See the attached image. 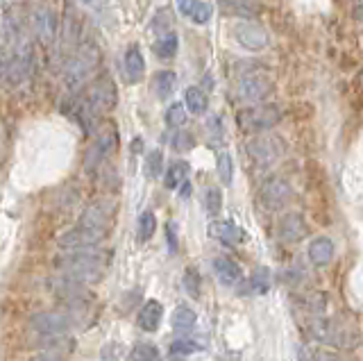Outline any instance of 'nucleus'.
Returning a JSON list of instances; mask_svg holds the SVG:
<instances>
[{
    "label": "nucleus",
    "instance_id": "473e14b6",
    "mask_svg": "<svg viewBox=\"0 0 363 361\" xmlns=\"http://www.w3.org/2000/svg\"><path fill=\"white\" fill-rule=\"evenodd\" d=\"M182 282H184V291H187L191 298H200V286H202V279H200V272L196 268H187Z\"/></svg>",
    "mask_w": 363,
    "mask_h": 361
},
{
    "label": "nucleus",
    "instance_id": "9d476101",
    "mask_svg": "<svg viewBox=\"0 0 363 361\" xmlns=\"http://www.w3.org/2000/svg\"><path fill=\"white\" fill-rule=\"evenodd\" d=\"M107 237V232L102 230H93V227H84V225H75L73 230L59 237V248L64 250H75V248H93L102 243Z\"/></svg>",
    "mask_w": 363,
    "mask_h": 361
},
{
    "label": "nucleus",
    "instance_id": "f257e3e1",
    "mask_svg": "<svg viewBox=\"0 0 363 361\" xmlns=\"http://www.w3.org/2000/svg\"><path fill=\"white\" fill-rule=\"evenodd\" d=\"M107 264H109V253L98 248H75L69 255H62L55 259V266L62 270V275L82 284L98 282L107 268Z\"/></svg>",
    "mask_w": 363,
    "mask_h": 361
},
{
    "label": "nucleus",
    "instance_id": "ea45409f",
    "mask_svg": "<svg viewBox=\"0 0 363 361\" xmlns=\"http://www.w3.org/2000/svg\"><path fill=\"white\" fill-rule=\"evenodd\" d=\"M30 361H62V357H59V352H41V355L32 357Z\"/></svg>",
    "mask_w": 363,
    "mask_h": 361
},
{
    "label": "nucleus",
    "instance_id": "dca6fc26",
    "mask_svg": "<svg viewBox=\"0 0 363 361\" xmlns=\"http://www.w3.org/2000/svg\"><path fill=\"white\" fill-rule=\"evenodd\" d=\"M213 272H216V277L220 279V284H225V286L239 284L243 277L241 266L234 259H229V257H216V259H213Z\"/></svg>",
    "mask_w": 363,
    "mask_h": 361
},
{
    "label": "nucleus",
    "instance_id": "a878e982",
    "mask_svg": "<svg viewBox=\"0 0 363 361\" xmlns=\"http://www.w3.org/2000/svg\"><path fill=\"white\" fill-rule=\"evenodd\" d=\"M130 361H159V350L152 343H137L130 352Z\"/></svg>",
    "mask_w": 363,
    "mask_h": 361
},
{
    "label": "nucleus",
    "instance_id": "37998d69",
    "mask_svg": "<svg viewBox=\"0 0 363 361\" xmlns=\"http://www.w3.org/2000/svg\"><path fill=\"white\" fill-rule=\"evenodd\" d=\"M141 145H143V143H141V139L137 137V141H134V145H132V148H134V152H139V150H141Z\"/></svg>",
    "mask_w": 363,
    "mask_h": 361
},
{
    "label": "nucleus",
    "instance_id": "cd10ccee",
    "mask_svg": "<svg viewBox=\"0 0 363 361\" xmlns=\"http://www.w3.org/2000/svg\"><path fill=\"white\" fill-rule=\"evenodd\" d=\"M150 27L154 34H168L170 27H173V14H170V10H159L157 14H154V19L150 21Z\"/></svg>",
    "mask_w": 363,
    "mask_h": 361
},
{
    "label": "nucleus",
    "instance_id": "aec40b11",
    "mask_svg": "<svg viewBox=\"0 0 363 361\" xmlns=\"http://www.w3.org/2000/svg\"><path fill=\"white\" fill-rule=\"evenodd\" d=\"M220 3V10L229 16H241V19H255L259 14V3L257 0H218Z\"/></svg>",
    "mask_w": 363,
    "mask_h": 361
},
{
    "label": "nucleus",
    "instance_id": "0eeeda50",
    "mask_svg": "<svg viewBox=\"0 0 363 361\" xmlns=\"http://www.w3.org/2000/svg\"><path fill=\"white\" fill-rule=\"evenodd\" d=\"M259 198H261L264 207L277 211V209H284L286 205L293 200V189L286 180L270 178L268 182H264L261 191H259Z\"/></svg>",
    "mask_w": 363,
    "mask_h": 361
},
{
    "label": "nucleus",
    "instance_id": "7c9ffc66",
    "mask_svg": "<svg viewBox=\"0 0 363 361\" xmlns=\"http://www.w3.org/2000/svg\"><path fill=\"white\" fill-rule=\"evenodd\" d=\"M154 230H157V218L152 211H143L139 218V241H150Z\"/></svg>",
    "mask_w": 363,
    "mask_h": 361
},
{
    "label": "nucleus",
    "instance_id": "72a5a7b5",
    "mask_svg": "<svg viewBox=\"0 0 363 361\" xmlns=\"http://www.w3.org/2000/svg\"><path fill=\"white\" fill-rule=\"evenodd\" d=\"M204 207L209 211V216H218L220 209H223V194H220V189H209L204 194Z\"/></svg>",
    "mask_w": 363,
    "mask_h": 361
},
{
    "label": "nucleus",
    "instance_id": "423d86ee",
    "mask_svg": "<svg viewBox=\"0 0 363 361\" xmlns=\"http://www.w3.org/2000/svg\"><path fill=\"white\" fill-rule=\"evenodd\" d=\"M234 39L241 48L250 50V53H259V50L268 48L270 34L264 25L255 23V21H243L234 27Z\"/></svg>",
    "mask_w": 363,
    "mask_h": 361
},
{
    "label": "nucleus",
    "instance_id": "79ce46f5",
    "mask_svg": "<svg viewBox=\"0 0 363 361\" xmlns=\"http://www.w3.org/2000/svg\"><path fill=\"white\" fill-rule=\"evenodd\" d=\"M189 194H191V184L189 182H182V198H189Z\"/></svg>",
    "mask_w": 363,
    "mask_h": 361
},
{
    "label": "nucleus",
    "instance_id": "58836bf2",
    "mask_svg": "<svg viewBox=\"0 0 363 361\" xmlns=\"http://www.w3.org/2000/svg\"><path fill=\"white\" fill-rule=\"evenodd\" d=\"M166 239H168L170 253H175V250H177V234H175V225L173 223L166 227Z\"/></svg>",
    "mask_w": 363,
    "mask_h": 361
},
{
    "label": "nucleus",
    "instance_id": "6e6552de",
    "mask_svg": "<svg viewBox=\"0 0 363 361\" xmlns=\"http://www.w3.org/2000/svg\"><path fill=\"white\" fill-rule=\"evenodd\" d=\"M246 150L259 168H270L279 159L281 145L275 141V137H259V139H252L246 145Z\"/></svg>",
    "mask_w": 363,
    "mask_h": 361
},
{
    "label": "nucleus",
    "instance_id": "bb28decb",
    "mask_svg": "<svg viewBox=\"0 0 363 361\" xmlns=\"http://www.w3.org/2000/svg\"><path fill=\"white\" fill-rule=\"evenodd\" d=\"M250 289H252V293H259V296H264V293L270 289V270L268 268H257L255 272H252Z\"/></svg>",
    "mask_w": 363,
    "mask_h": 361
},
{
    "label": "nucleus",
    "instance_id": "20e7f679",
    "mask_svg": "<svg viewBox=\"0 0 363 361\" xmlns=\"http://www.w3.org/2000/svg\"><path fill=\"white\" fill-rule=\"evenodd\" d=\"M75 323H78V316L73 309L71 312H41L32 316L30 327L41 336H59L64 331H69Z\"/></svg>",
    "mask_w": 363,
    "mask_h": 361
},
{
    "label": "nucleus",
    "instance_id": "c03bdc74",
    "mask_svg": "<svg viewBox=\"0 0 363 361\" xmlns=\"http://www.w3.org/2000/svg\"><path fill=\"white\" fill-rule=\"evenodd\" d=\"M84 3H91V0H84Z\"/></svg>",
    "mask_w": 363,
    "mask_h": 361
},
{
    "label": "nucleus",
    "instance_id": "1a4fd4ad",
    "mask_svg": "<svg viewBox=\"0 0 363 361\" xmlns=\"http://www.w3.org/2000/svg\"><path fill=\"white\" fill-rule=\"evenodd\" d=\"M114 148H116V130L107 128L102 135L95 137V141L91 145H89L86 157H84V171L86 173L98 171V166L102 164V159H105Z\"/></svg>",
    "mask_w": 363,
    "mask_h": 361
},
{
    "label": "nucleus",
    "instance_id": "39448f33",
    "mask_svg": "<svg viewBox=\"0 0 363 361\" xmlns=\"http://www.w3.org/2000/svg\"><path fill=\"white\" fill-rule=\"evenodd\" d=\"M272 93V80L264 71H250L241 75L236 84V95L241 102H259L266 100Z\"/></svg>",
    "mask_w": 363,
    "mask_h": 361
},
{
    "label": "nucleus",
    "instance_id": "4468645a",
    "mask_svg": "<svg viewBox=\"0 0 363 361\" xmlns=\"http://www.w3.org/2000/svg\"><path fill=\"white\" fill-rule=\"evenodd\" d=\"M307 234V223L302 213H286L279 220V239L284 243H295Z\"/></svg>",
    "mask_w": 363,
    "mask_h": 361
},
{
    "label": "nucleus",
    "instance_id": "4be33fe9",
    "mask_svg": "<svg viewBox=\"0 0 363 361\" xmlns=\"http://www.w3.org/2000/svg\"><path fill=\"white\" fill-rule=\"evenodd\" d=\"M196 323H198V316L194 309L187 305H180L173 312V329L177 334H187V331L196 327Z\"/></svg>",
    "mask_w": 363,
    "mask_h": 361
},
{
    "label": "nucleus",
    "instance_id": "2f4dec72",
    "mask_svg": "<svg viewBox=\"0 0 363 361\" xmlns=\"http://www.w3.org/2000/svg\"><path fill=\"white\" fill-rule=\"evenodd\" d=\"M218 178L220 182L229 187L232 184V178H234V161H232V154L229 152H220L218 154Z\"/></svg>",
    "mask_w": 363,
    "mask_h": 361
},
{
    "label": "nucleus",
    "instance_id": "c756f323",
    "mask_svg": "<svg viewBox=\"0 0 363 361\" xmlns=\"http://www.w3.org/2000/svg\"><path fill=\"white\" fill-rule=\"evenodd\" d=\"M161 171H164V154H161V150H150L145 157V175L154 180L159 178Z\"/></svg>",
    "mask_w": 363,
    "mask_h": 361
},
{
    "label": "nucleus",
    "instance_id": "f8f14e48",
    "mask_svg": "<svg viewBox=\"0 0 363 361\" xmlns=\"http://www.w3.org/2000/svg\"><path fill=\"white\" fill-rule=\"evenodd\" d=\"M109 223H112V207H109V205H105V202H95V205H91V207H89L82 213V218H80L78 225L109 232Z\"/></svg>",
    "mask_w": 363,
    "mask_h": 361
},
{
    "label": "nucleus",
    "instance_id": "a19ab883",
    "mask_svg": "<svg viewBox=\"0 0 363 361\" xmlns=\"http://www.w3.org/2000/svg\"><path fill=\"white\" fill-rule=\"evenodd\" d=\"M354 16L363 21V0H357V5H354Z\"/></svg>",
    "mask_w": 363,
    "mask_h": 361
},
{
    "label": "nucleus",
    "instance_id": "b1692460",
    "mask_svg": "<svg viewBox=\"0 0 363 361\" xmlns=\"http://www.w3.org/2000/svg\"><path fill=\"white\" fill-rule=\"evenodd\" d=\"M177 34L175 32H168V34H161L157 41H154L152 46V53L159 57V60H170V57L177 55Z\"/></svg>",
    "mask_w": 363,
    "mask_h": 361
},
{
    "label": "nucleus",
    "instance_id": "393cba45",
    "mask_svg": "<svg viewBox=\"0 0 363 361\" xmlns=\"http://www.w3.org/2000/svg\"><path fill=\"white\" fill-rule=\"evenodd\" d=\"M187 175H189V164H187V161H173V164L168 166L166 175H164L166 189H177L182 182H187Z\"/></svg>",
    "mask_w": 363,
    "mask_h": 361
},
{
    "label": "nucleus",
    "instance_id": "a211bd4d",
    "mask_svg": "<svg viewBox=\"0 0 363 361\" xmlns=\"http://www.w3.org/2000/svg\"><path fill=\"white\" fill-rule=\"evenodd\" d=\"M161 316H164V307H161V302H157V300H148L145 305L141 307L139 318H137V325L143 329V331H154V329L159 327Z\"/></svg>",
    "mask_w": 363,
    "mask_h": 361
},
{
    "label": "nucleus",
    "instance_id": "c85d7f7f",
    "mask_svg": "<svg viewBox=\"0 0 363 361\" xmlns=\"http://www.w3.org/2000/svg\"><path fill=\"white\" fill-rule=\"evenodd\" d=\"M187 123V105L184 102H173L166 109V125L168 128H182Z\"/></svg>",
    "mask_w": 363,
    "mask_h": 361
},
{
    "label": "nucleus",
    "instance_id": "e433bc0d",
    "mask_svg": "<svg viewBox=\"0 0 363 361\" xmlns=\"http://www.w3.org/2000/svg\"><path fill=\"white\" fill-rule=\"evenodd\" d=\"M209 19H211V5L209 3H200V7L196 10V14L191 16V21L198 25H204V23H209Z\"/></svg>",
    "mask_w": 363,
    "mask_h": 361
},
{
    "label": "nucleus",
    "instance_id": "6ab92c4d",
    "mask_svg": "<svg viewBox=\"0 0 363 361\" xmlns=\"http://www.w3.org/2000/svg\"><path fill=\"white\" fill-rule=\"evenodd\" d=\"M123 66H125V75L132 84H137L143 80L145 75V60L143 55H141L139 46H130L128 53H125V60H123Z\"/></svg>",
    "mask_w": 363,
    "mask_h": 361
},
{
    "label": "nucleus",
    "instance_id": "7ed1b4c3",
    "mask_svg": "<svg viewBox=\"0 0 363 361\" xmlns=\"http://www.w3.org/2000/svg\"><path fill=\"white\" fill-rule=\"evenodd\" d=\"M239 128L243 132H250V135H257V132H268L281 121V109L272 102H264V105H255L239 112Z\"/></svg>",
    "mask_w": 363,
    "mask_h": 361
},
{
    "label": "nucleus",
    "instance_id": "5701e85b",
    "mask_svg": "<svg viewBox=\"0 0 363 361\" xmlns=\"http://www.w3.org/2000/svg\"><path fill=\"white\" fill-rule=\"evenodd\" d=\"M184 102H187V109L191 114L196 116H202L207 112V107H209V100H207V93L202 89H198V86H191L184 93Z\"/></svg>",
    "mask_w": 363,
    "mask_h": 361
},
{
    "label": "nucleus",
    "instance_id": "ddd939ff",
    "mask_svg": "<svg viewBox=\"0 0 363 361\" xmlns=\"http://www.w3.org/2000/svg\"><path fill=\"white\" fill-rule=\"evenodd\" d=\"M32 25H34V32L39 34V39L50 43V41L55 39L57 30H59L57 14L53 10H36L34 12V19H32Z\"/></svg>",
    "mask_w": 363,
    "mask_h": 361
},
{
    "label": "nucleus",
    "instance_id": "9b49d317",
    "mask_svg": "<svg viewBox=\"0 0 363 361\" xmlns=\"http://www.w3.org/2000/svg\"><path fill=\"white\" fill-rule=\"evenodd\" d=\"M209 237L225 243V246H239L246 239V232L232 220H213L209 225Z\"/></svg>",
    "mask_w": 363,
    "mask_h": 361
},
{
    "label": "nucleus",
    "instance_id": "c9c22d12",
    "mask_svg": "<svg viewBox=\"0 0 363 361\" xmlns=\"http://www.w3.org/2000/svg\"><path fill=\"white\" fill-rule=\"evenodd\" d=\"M170 145H173V150H177V152H187L196 145V139H194V135H189V132H177V135L173 137V141H170Z\"/></svg>",
    "mask_w": 363,
    "mask_h": 361
},
{
    "label": "nucleus",
    "instance_id": "f704fd0d",
    "mask_svg": "<svg viewBox=\"0 0 363 361\" xmlns=\"http://www.w3.org/2000/svg\"><path fill=\"white\" fill-rule=\"evenodd\" d=\"M202 350V345L191 341V338H175L173 343H170V352L173 355H194V352Z\"/></svg>",
    "mask_w": 363,
    "mask_h": 361
},
{
    "label": "nucleus",
    "instance_id": "2eb2a0df",
    "mask_svg": "<svg viewBox=\"0 0 363 361\" xmlns=\"http://www.w3.org/2000/svg\"><path fill=\"white\" fill-rule=\"evenodd\" d=\"M95 60H98V50H93V48H82V50H80V55L75 57V62H73L71 69H69V82L71 84L82 82L86 73L93 69Z\"/></svg>",
    "mask_w": 363,
    "mask_h": 361
},
{
    "label": "nucleus",
    "instance_id": "f03ea898",
    "mask_svg": "<svg viewBox=\"0 0 363 361\" xmlns=\"http://www.w3.org/2000/svg\"><path fill=\"white\" fill-rule=\"evenodd\" d=\"M114 107H116V86L109 78H102L89 91L86 98L80 102V123L95 121L98 116L112 112Z\"/></svg>",
    "mask_w": 363,
    "mask_h": 361
},
{
    "label": "nucleus",
    "instance_id": "412c9836",
    "mask_svg": "<svg viewBox=\"0 0 363 361\" xmlns=\"http://www.w3.org/2000/svg\"><path fill=\"white\" fill-rule=\"evenodd\" d=\"M175 86H177V75H175L173 71H159V73H154L152 89H154V93H157V98L168 100L170 95H173Z\"/></svg>",
    "mask_w": 363,
    "mask_h": 361
},
{
    "label": "nucleus",
    "instance_id": "f3484780",
    "mask_svg": "<svg viewBox=\"0 0 363 361\" xmlns=\"http://www.w3.org/2000/svg\"><path fill=\"white\" fill-rule=\"evenodd\" d=\"M307 255L314 266H327V264L334 259V243L327 237H316L309 243Z\"/></svg>",
    "mask_w": 363,
    "mask_h": 361
},
{
    "label": "nucleus",
    "instance_id": "4c0bfd02",
    "mask_svg": "<svg viewBox=\"0 0 363 361\" xmlns=\"http://www.w3.org/2000/svg\"><path fill=\"white\" fill-rule=\"evenodd\" d=\"M200 3H202V0H177V7H180V12L184 14V16L191 19L200 7Z\"/></svg>",
    "mask_w": 363,
    "mask_h": 361
}]
</instances>
